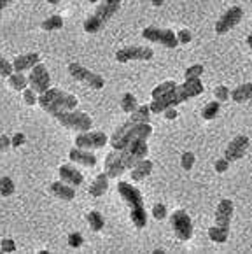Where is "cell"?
I'll return each instance as SVG.
<instances>
[{
	"instance_id": "4fadbf2b",
	"label": "cell",
	"mask_w": 252,
	"mask_h": 254,
	"mask_svg": "<svg viewBox=\"0 0 252 254\" xmlns=\"http://www.w3.org/2000/svg\"><path fill=\"white\" fill-rule=\"evenodd\" d=\"M242 18H244V9H242L240 5H233V7H230L217 19V23H215V32H217L219 35L226 34V32H230L231 28H235V26L242 21Z\"/></svg>"
},
{
	"instance_id": "9c48e42d",
	"label": "cell",
	"mask_w": 252,
	"mask_h": 254,
	"mask_svg": "<svg viewBox=\"0 0 252 254\" xmlns=\"http://www.w3.org/2000/svg\"><path fill=\"white\" fill-rule=\"evenodd\" d=\"M39 100L55 104V105H58V107H62V109H67V111H74V109L77 107V104H79V100L74 97V95L65 93V91L58 90V88H49L46 93L39 95Z\"/></svg>"
},
{
	"instance_id": "681fc988",
	"label": "cell",
	"mask_w": 252,
	"mask_h": 254,
	"mask_svg": "<svg viewBox=\"0 0 252 254\" xmlns=\"http://www.w3.org/2000/svg\"><path fill=\"white\" fill-rule=\"evenodd\" d=\"M154 253H156V254H163L165 251H163V249H154Z\"/></svg>"
},
{
	"instance_id": "f35d334b",
	"label": "cell",
	"mask_w": 252,
	"mask_h": 254,
	"mask_svg": "<svg viewBox=\"0 0 252 254\" xmlns=\"http://www.w3.org/2000/svg\"><path fill=\"white\" fill-rule=\"evenodd\" d=\"M23 100H25V104L34 105V104H37L39 97H37V93H35V91L30 88V90H23Z\"/></svg>"
},
{
	"instance_id": "7a4b0ae2",
	"label": "cell",
	"mask_w": 252,
	"mask_h": 254,
	"mask_svg": "<svg viewBox=\"0 0 252 254\" xmlns=\"http://www.w3.org/2000/svg\"><path fill=\"white\" fill-rule=\"evenodd\" d=\"M49 116L56 118L60 121V125L68 130H79V131H88L93 127V120L86 114V112L79 111H67V109H62L55 104H49V102H37Z\"/></svg>"
},
{
	"instance_id": "3957f363",
	"label": "cell",
	"mask_w": 252,
	"mask_h": 254,
	"mask_svg": "<svg viewBox=\"0 0 252 254\" xmlns=\"http://www.w3.org/2000/svg\"><path fill=\"white\" fill-rule=\"evenodd\" d=\"M118 191L121 194V198L126 202V205L130 207V219L135 224V228H145L147 224V214L144 209V200H142V193L130 183H118Z\"/></svg>"
},
{
	"instance_id": "8d00e7d4",
	"label": "cell",
	"mask_w": 252,
	"mask_h": 254,
	"mask_svg": "<svg viewBox=\"0 0 252 254\" xmlns=\"http://www.w3.org/2000/svg\"><path fill=\"white\" fill-rule=\"evenodd\" d=\"M82 242H84V239H82L81 233L74 232V233H70V235H68V246L74 247V249H79V247L82 246Z\"/></svg>"
},
{
	"instance_id": "4316f807",
	"label": "cell",
	"mask_w": 252,
	"mask_h": 254,
	"mask_svg": "<svg viewBox=\"0 0 252 254\" xmlns=\"http://www.w3.org/2000/svg\"><path fill=\"white\" fill-rule=\"evenodd\" d=\"M228 235H230V230H224V228H219V226H212L208 228V237H210L212 242L215 244H223L228 240Z\"/></svg>"
},
{
	"instance_id": "83f0119b",
	"label": "cell",
	"mask_w": 252,
	"mask_h": 254,
	"mask_svg": "<svg viewBox=\"0 0 252 254\" xmlns=\"http://www.w3.org/2000/svg\"><path fill=\"white\" fill-rule=\"evenodd\" d=\"M41 28H42V30H46V32L60 30V28H63V18H62V16H58V14L49 16L48 19H44V21H42Z\"/></svg>"
},
{
	"instance_id": "ba28073f",
	"label": "cell",
	"mask_w": 252,
	"mask_h": 254,
	"mask_svg": "<svg viewBox=\"0 0 252 254\" xmlns=\"http://www.w3.org/2000/svg\"><path fill=\"white\" fill-rule=\"evenodd\" d=\"M142 37L145 41H151V42H158V44L165 46V48H177L179 41H177V35L175 32H172L170 28H156V26H147L144 28L142 32Z\"/></svg>"
},
{
	"instance_id": "6da1fadb",
	"label": "cell",
	"mask_w": 252,
	"mask_h": 254,
	"mask_svg": "<svg viewBox=\"0 0 252 254\" xmlns=\"http://www.w3.org/2000/svg\"><path fill=\"white\" fill-rule=\"evenodd\" d=\"M201 93H203V84H201L200 77L186 79L182 84H177V88L168 97L160 98V100H152L149 107H151V112H154V114H163L168 107H177L179 104L191 100V98L198 97Z\"/></svg>"
},
{
	"instance_id": "277c9868",
	"label": "cell",
	"mask_w": 252,
	"mask_h": 254,
	"mask_svg": "<svg viewBox=\"0 0 252 254\" xmlns=\"http://www.w3.org/2000/svg\"><path fill=\"white\" fill-rule=\"evenodd\" d=\"M121 7V0H100L97 11L84 21V30L88 34H97L112 19V16Z\"/></svg>"
},
{
	"instance_id": "f6af8a7d",
	"label": "cell",
	"mask_w": 252,
	"mask_h": 254,
	"mask_svg": "<svg viewBox=\"0 0 252 254\" xmlns=\"http://www.w3.org/2000/svg\"><path fill=\"white\" fill-rule=\"evenodd\" d=\"M12 2H16V0H0V9H5L9 4H12Z\"/></svg>"
},
{
	"instance_id": "30bf717a",
	"label": "cell",
	"mask_w": 252,
	"mask_h": 254,
	"mask_svg": "<svg viewBox=\"0 0 252 254\" xmlns=\"http://www.w3.org/2000/svg\"><path fill=\"white\" fill-rule=\"evenodd\" d=\"M28 84H30V88L39 95L46 93V91L51 88V75H49L44 64L39 62V64L32 68V72H30V75H28Z\"/></svg>"
},
{
	"instance_id": "d590c367",
	"label": "cell",
	"mask_w": 252,
	"mask_h": 254,
	"mask_svg": "<svg viewBox=\"0 0 252 254\" xmlns=\"http://www.w3.org/2000/svg\"><path fill=\"white\" fill-rule=\"evenodd\" d=\"M230 95H231V91L228 90L226 86H217L214 90V97L217 98L219 102H226L228 98H230Z\"/></svg>"
},
{
	"instance_id": "5b68a950",
	"label": "cell",
	"mask_w": 252,
	"mask_h": 254,
	"mask_svg": "<svg viewBox=\"0 0 252 254\" xmlns=\"http://www.w3.org/2000/svg\"><path fill=\"white\" fill-rule=\"evenodd\" d=\"M145 140H147V138H135V140L126 144L125 147H121V149H116L123 167L131 168V167H135L138 161L144 160V158L147 156L149 147H147V142H145Z\"/></svg>"
},
{
	"instance_id": "603a6c76",
	"label": "cell",
	"mask_w": 252,
	"mask_h": 254,
	"mask_svg": "<svg viewBox=\"0 0 252 254\" xmlns=\"http://www.w3.org/2000/svg\"><path fill=\"white\" fill-rule=\"evenodd\" d=\"M230 98H233L237 104L251 100L252 98V82H245V84H240L238 88H235V90L231 91Z\"/></svg>"
},
{
	"instance_id": "c3c4849f",
	"label": "cell",
	"mask_w": 252,
	"mask_h": 254,
	"mask_svg": "<svg viewBox=\"0 0 252 254\" xmlns=\"http://www.w3.org/2000/svg\"><path fill=\"white\" fill-rule=\"evenodd\" d=\"M49 4H58V2H62V0H48Z\"/></svg>"
},
{
	"instance_id": "836d02e7",
	"label": "cell",
	"mask_w": 252,
	"mask_h": 254,
	"mask_svg": "<svg viewBox=\"0 0 252 254\" xmlns=\"http://www.w3.org/2000/svg\"><path fill=\"white\" fill-rule=\"evenodd\" d=\"M12 72H14V67H12L11 62H7L5 58H0V75L2 77H9Z\"/></svg>"
},
{
	"instance_id": "7402d4cb",
	"label": "cell",
	"mask_w": 252,
	"mask_h": 254,
	"mask_svg": "<svg viewBox=\"0 0 252 254\" xmlns=\"http://www.w3.org/2000/svg\"><path fill=\"white\" fill-rule=\"evenodd\" d=\"M152 168H154V165H152V161L151 160H140L138 161L135 167H131V179L133 181H142V179H145V177H149L151 176V172H152Z\"/></svg>"
},
{
	"instance_id": "74e56055",
	"label": "cell",
	"mask_w": 252,
	"mask_h": 254,
	"mask_svg": "<svg viewBox=\"0 0 252 254\" xmlns=\"http://www.w3.org/2000/svg\"><path fill=\"white\" fill-rule=\"evenodd\" d=\"M175 35H177L179 44H188V42H191V39H193V34H191L188 28H181Z\"/></svg>"
},
{
	"instance_id": "d6a6232c",
	"label": "cell",
	"mask_w": 252,
	"mask_h": 254,
	"mask_svg": "<svg viewBox=\"0 0 252 254\" xmlns=\"http://www.w3.org/2000/svg\"><path fill=\"white\" fill-rule=\"evenodd\" d=\"M194 161H196V156H194L193 153H189V151L182 154V158H181V163H182V168H184V170H191Z\"/></svg>"
},
{
	"instance_id": "484cf974",
	"label": "cell",
	"mask_w": 252,
	"mask_h": 254,
	"mask_svg": "<svg viewBox=\"0 0 252 254\" xmlns=\"http://www.w3.org/2000/svg\"><path fill=\"white\" fill-rule=\"evenodd\" d=\"M88 224H89V228L93 230V232H100L102 228L105 226V219L104 216H102L98 210H91V212L88 214Z\"/></svg>"
},
{
	"instance_id": "816d5d0a",
	"label": "cell",
	"mask_w": 252,
	"mask_h": 254,
	"mask_svg": "<svg viewBox=\"0 0 252 254\" xmlns=\"http://www.w3.org/2000/svg\"><path fill=\"white\" fill-rule=\"evenodd\" d=\"M0 253H2V249H0Z\"/></svg>"
},
{
	"instance_id": "1f68e13d",
	"label": "cell",
	"mask_w": 252,
	"mask_h": 254,
	"mask_svg": "<svg viewBox=\"0 0 252 254\" xmlns=\"http://www.w3.org/2000/svg\"><path fill=\"white\" fill-rule=\"evenodd\" d=\"M167 216H168V210H167V207H165L163 203H156V205L152 207V217H154V219L163 221Z\"/></svg>"
},
{
	"instance_id": "e0dca14e",
	"label": "cell",
	"mask_w": 252,
	"mask_h": 254,
	"mask_svg": "<svg viewBox=\"0 0 252 254\" xmlns=\"http://www.w3.org/2000/svg\"><path fill=\"white\" fill-rule=\"evenodd\" d=\"M41 62V56L37 53H28V55H19L14 58V72H25V70H32L35 65Z\"/></svg>"
},
{
	"instance_id": "4dcf8cb0",
	"label": "cell",
	"mask_w": 252,
	"mask_h": 254,
	"mask_svg": "<svg viewBox=\"0 0 252 254\" xmlns=\"http://www.w3.org/2000/svg\"><path fill=\"white\" fill-rule=\"evenodd\" d=\"M16 186H14V181L11 177H0V194L2 196H11L14 193Z\"/></svg>"
},
{
	"instance_id": "44dd1931",
	"label": "cell",
	"mask_w": 252,
	"mask_h": 254,
	"mask_svg": "<svg viewBox=\"0 0 252 254\" xmlns=\"http://www.w3.org/2000/svg\"><path fill=\"white\" fill-rule=\"evenodd\" d=\"M49 190H51V193L60 200H67V202H70V200L75 198L74 186H72V184L63 183V181H60V183H53L51 186H49Z\"/></svg>"
},
{
	"instance_id": "60d3db41",
	"label": "cell",
	"mask_w": 252,
	"mask_h": 254,
	"mask_svg": "<svg viewBox=\"0 0 252 254\" xmlns=\"http://www.w3.org/2000/svg\"><path fill=\"white\" fill-rule=\"evenodd\" d=\"M0 249H2V253H14L16 251V244L14 240L11 239H4L2 242H0Z\"/></svg>"
},
{
	"instance_id": "f546056e",
	"label": "cell",
	"mask_w": 252,
	"mask_h": 254,
	"mask_svg": "<svg viewBox=\"0 0 252 254\" xmlns=\"http://www.w3.org/2000/svg\"><path fill=\"white\" fill-rule=\"evenodd\" d=\"M138 107V102H137V98H135V95L133 93H125L123 95V98H121V109L125 112H133L135 109Z\"/></svg>"
},
{
	"instance_id": "f1b7e54d",
	"label": "cell",
	"mask_w": 252,
	"mask_h": 254,
	"mask_svg": "<svg viewBox=\"0 0 252 254\" xmlns=\"http://www.w3.org/2000/svg\"><path fill=\"white\" fill-rule=\"evenodd\" d=\"M219 111H221V102H219V100L208 102V104L203 107V111H201V118H203V120H207V121H210V120H214V118L217 116Z\"/></svg>"
},
{
	"instance_id": "ffe728a7",
	"label": "cell",
	"mask_w": 252,
	"mask_h": 254,
	"mask_svg": "<svg viewBox=\"0 0 252 254\" xmlns=\"http://www.w3.org/2000/svg\"><path fill=\"white\" fill-rule=\"evenodd\" d=\"M109 181H111V177H109L105 172L98 174V176L93 179L91 186H89V194H91L93 198H100V196H104V194L107 193Z\"/></svg>"
},
{
	"instance_id": "d6986e66",
	"label": "cell",
	"mask_w": 252,
	"mask_h": 254,
	"mask_svg": "<svg viewBox=\"0 0 252 254\" xmlns=\"http://www.w3.org/2000/svg\"><path fill=\"white\" fill-rule=\"evenodd\" d=\"M68 158H70L74 163L84 165V167H88V168H91V167L97 165V156L89 153L88 149H79V147H74V149H70V153H68Z\"/></svg>"
},
{
	"instance_id": "2e32d148",
	"label": "cell",
	"mask_w": 252,
	"mask_h": 254,
	"mask_svg": "<svg viewBox=\"0 0 252 254\" xmlns=\"http://www.w3.org/2000/svg\"><path fill=\"white\" fill-rule=\"evenodd\" d=\"M60 179H62L63 183L72 184L74 188L81 186V184L84 183L82 174L79 172L75 167H72V165H62V167H60Z\"/></svg>"
},
{
	"instance_id": "ee69618b",
	"label": "cell",
	"mask_w": 252,
	"mask_h": 254,
	"mask_svg": "<svg viewBox=\"0 0 252 254\" xmlns=\"http://www.w3.org/2000/svg\"><path fill=\"white\" fill-rule=\"evenodd\" d=\"M163 114H165V118H167V120H175V118H177V111H175L174 107H168Z\"/></svg>"
},
{
	"instance_id": "7c38bea8",
	"label": "cell",
	"mask_w": 252,
	"mask_h": 254,
	"mask_svg": "<svg viewBox=\"0 0 252 254\" xmlns=\"http://www.w3.org/2000/svg\"><path fill=\"white\" fill-rule=\"evenodd\" d=\"M109 142L104 131H81L75 137V147L79 149H102Z\"/></svg>"
},
{
	"instance_id": "52a82bcc",
	"label": "cell",
	"mask_w": 252,
	"mask_h": 254,
	"mask_svg": "<svg viewBox=\"0 0 252 254\" xmlns=\"http://www.w3.org/2000/svg\"><path fill=\"white\" fill-rule=\"evenodd\" d=\"M170 224L175 237L179 240H182V242H186V240L193 237V221H191V217H189V214L186 210H175L170 216Z\"/></svg>"
},
{
	"instance_id": "bcb514c9",
	"label": "cell",
	"mask_w": 252,
	"mask_h": 254,
	"mask_svg": "<svg viewBox=\"0 0 252 254\" xmlns=\"http://www.w3.org/2000/svg\"><path fill=\"white\" fill-rule=\"evenodd\" d=\"M163 2L165 0H152V4L154 5H163Z\"/></svg>"
},
{
	"instance_id": "9a60e30c",
	"label": "cell",
	"mask_w": 252,
	"mask_h": 254,
	"mask_svg": "<svg viewBox=\"0 0 252 254\" xmlns=\"http://www.w3.org/2000/svg\"><path fill=\"white\" fill-rule=\"evenodd\" d=\"M233 210H235V205H233L231 200H221L219 205H217V209H215V226L224 228V230H230Z\"/></svg>"
},
{
	"instance_id": "ab89813d",
	"label": "cell",
	"mask_w": 252,
	"mask_h": 254,
	"mask_svg": "<svg viewBox=\"0 0 252 254\" xmlns=\"http://www.w3.org/2000/svg\"><path fill=\"white\" fill-rule=\"evenodd\" d=\"M214 168H215V172H219V174L226 172L228 168H230V161H228L224 156H223V158H219V160H215Z\"/></svg>"
},
{
	"instance_id": "7dc6e473",
	"label": "cell",
	"mask_w": 252,
	"mask_h": 254,
	"mask_svg": "<svg viewBox=\"0 0 252 254\" xmlns=\"http://www.w3.org/2000/svg\"><path fill=\"white\" fill-rule=\"evenodd\" d=\"M247 44H249V48L252 49V34H251V35H249V37H247Z\"/></svg>"
},
{
	"instance_id": "7bdbcfd3",
	"label": "cell",
	"mask_w": 252,
	"mask_h": 254,
	"mask_svg": "<svg viewBox=\"0 0 252 254\" xmlns=\"http://www.w3.org/2000/svg\"><path fill=\"white\" fill-rule=\"evenodd\" d=\"M9 146H12L11 138H9L7 135H0V151H5Z\"/></svg>"
},
{
	"instance_id": "5bb4252c",
	"label": "cell",
	"mask_w": 252,
	"mask_h": 254,
	"mask_svg": "<svg viewBox=\"0 0 252 254\" xmlns=\"http://www.w3.org/2000/svg\"><path fill=\"white\" fill-rule=\"evenodd\" d=\"M249 137L247 135H238V137H235L233 140H231L230 144H228L226 151H224V158H226L228 161H238L240 158H244V154L247 153L249 149Z\"/></svg>"
},
{
	"instance_id": "b9f144b4",
	"label": "cell",
	"mask_w": 252,
	"mask_h": 254,
	"mask_svg": "<svg viewBox=\"0 0 252 254\" xmlns=\"http://www.w3.org/2000/svg\"><path fill=\"white\" fill-rule=\"evenodd\" d=\"M25 142H26V135H25V133H21V131H19V133H16L14 137L11 138V144H12L14 147L23 146Z\"/></svg>"
},
{
	"instance_id": "8fae6325",
	"label": "cell",
	"mask_w": 252,
	"mask_h": 254,
	"mask_svg": "<svg viewBox=\"0 0 252 254\" xmlns=\"http://www.w3.org/2000/svg\"><path fill=\"white\" fill-rule=\"evenodd\" d=\"M154 56V51L147 46H128V48H123L116 53V60L119 64H126V62H133V60H142L147 62Z\"/></svg>"
},
{
	"instance_id": "e575fe53",
	"label": "cell",
	"mask_w": 252,
	"mask_h": 254,
	"mask_svg": "<svg viewBox=\"0 0 252 254\" xmlns=\"http://www.w3.org/2000/svg\"><path fill=\"white\" fill-rule=\"evenodd\" d=\"M203 65H191V67L186 70V79H194V77H200L201 74H203Z\"/></svg>"
},
{
	"instance_id": "8992f818",
	"label": "cell",
	"mask_w": 252,
	"mask_h": 254,
	"mask_svg": "<svg viewBox=\"0 0 252 254\" xmlns=\"http://www.w3.org/2000/svg\"><path fill=\"white\" fill-rule=\"evenodd\" d=\"M68 74H70L75 81L82 82V84H88V86L93 88V90H102V88L105 86V79L102 77L100 74H97V72H93V70H88V68L75 64V62L68 65Z\"/></svg>"
},
{
	"instance_id": "f907efd6",
	"label": "cell",
	"mask_w": 252,
	"mask_h": 254,
	"mask_svg": "<svg viewBox=\"0 0 252 254\" xmlns=\"http://www.w3.org/2000/svg\"><path fill=\"white\" fill-rule=\"evenodd\" d=\"M88 2H91V4H95V2H98V0H88Z\"/></svg>"
},
{
	"instance_id": "ac0fdd59",
	"label": "cell",
	"mask_w": 252,
	"mask_h": 254,
	"mask_svg": "<svg viewBox=\"0 0 252 254\" xmlns=\"http://www.w3.org/2000/svg\"><path fill=\"white\" fill-rule=\"evenodd\" d=\"M125 170H126V168L123 167L121 160H119L118 151L112 149L111 153L107 154V158H105V174H107L111 179H114V177L121 176Z\"/></svg>"
},
{
	"instance_id": "cb8c5ba5",
	"label": "cell",
	"mask_w": 252,
	"mask_h": 254,
	"mask_svg": "<svg viewBox=\"0 0 252 254\" xmlns=\"http://www.w3.org/2000/svg\"><path fill=\"white\" fill-rule=\"evenodd\" d=\"M175 88H177V82H175V81L161 82V84H158V86L152 90V100H160V98L168 97V95H170Z\"/></svg>"
},
{
	"instance_id": "d4e9b609",
	"label": "cell",
	"mask_w": 252,
	"mask_h": 254,
	"mask_svg": "<svg viewBox=\"0 0 252 254\" xmlns=\"http://www.w3.org/2000/svg\"><path fill=\"white\" fill-rule=\"evenodd\" d=\"M9 86H11L12 90L23 91L28 86V79L23 75V72H12V74L9 75Z\"/></svg>"
}]
</instances>
